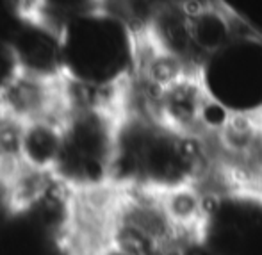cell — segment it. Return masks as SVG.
I'll list each match as a JSON object with an SVG mask.
<instances>
[{"mask_svg":"<svg viewBox=\"0 0 262 255\" xmlns=\"http://www.w3.org/2000/svg\"><path fill=\"white\" fill-rule=\"evenodd\" d=\"M62 131L64 121L61 120H39L25 125L21 143L24 164L54 173L62 148Z\"/></svg>","mask_w":262,"mask_h":255,"instance_id":"4","label":"cell"},{"mask_svg":"<svg viewBox=\"0 0 262 255\" xmlns=\"http://www.w3.org/2000/svg\"><path fill=\"white\" fill-rule=\"evenodd\" d=\"M95 255H145V253L125 248V246H120V245H114V243H109V245H105L104 248L98 250Z\"/></svg>","mask_w":262,"mask_h":255,"instance_id":"6","label":"cell"},{"mask_svg":"<svg viewBox=\"0 0 262 255\" xmlns=\"http://www.w3.org/2000/svg\"><path fill=\"white\" fill-rule=\"evenodd\" d=\"M205 88L232 113L262 111V34L227 47L200 70Z\"/></svg>","mask_w":262,"mask_h":255,"instance_id":"3","label":"cell"},{"mask_svg":"<svg viewBox=\"0 0 262 255\" xmlns=\"http://www.w3.org/2000/svg\"><path fill=\"white\" fill-rule=\"evenodd\" d=\"M111 186L162 197L204 191L205 157L200 143L145 111L121 107Z\"/></svg>","mask_w":262,"mask_h":255,"instance_id":"1","label":"cell"},{"mask_svg":"<svg viewBox=\"0 0 262 255\" xmlns=\"http://www.w3.org/2000/svg\"><path fill=\"white\" fill-rule=\"evenodd\" d=\"M196 238L220 255H262V197L204 191Z\"/></svg>","mask_w":262,"mask_h":255,"instance_id":"2","label":"cell"},{"mask_svg":"<svg viewBox=\"0 0 262 255\" xmlns=\"http://www.w3.org/2000/svg\"><path fill=\"white\" fill-rule=\"evenodd\" d=\"M171 255H220V253L205 245L204 241H200L198 238H193L189 241L182 243Z\"/></svg>","mask_w":262,"mask_h":255,"instance_id":"5","label":"cell"}]
</instances>
